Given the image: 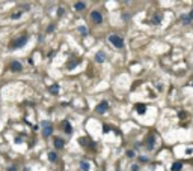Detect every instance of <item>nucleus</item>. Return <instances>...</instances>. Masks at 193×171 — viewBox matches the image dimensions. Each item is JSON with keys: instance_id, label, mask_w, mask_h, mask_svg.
<instances>
[{"instance_id": "nucleus-1", "label": "nucleus", "mask_w": 193, "mask_h": 171, "mask_svg": "<svg viewBox=\"0 0 193 171\" xmlns=\"http://www.w3.org/2000/svg\"><path fill=\"white\" fill-rule=\"evenodd\" d=\"M109 41H110V44H113V47H116V48H122L124 47L122 38L118 36V35H110L109 36Z\"/></svg>"}, {"instance_id": "nucleus-2", "label": "nucleus", "mask_w": 193, "mask_h": 171, "mask_svg": "<svg viewBox=\"0 0 193 171\" xmlns=\"http://www.w3.org/2000/svg\"><path fill=\"white\" fill-rule=\"evenodd\" d=\"M27 42V36L24 35V36H21L20 39H17V41H14L12 42V45H11V48H21V47H24V44Z\"/></svg>"}, {"instance_id": "nucleus-3", "label": "nucleus", "mask_w": 193, "mask_h": 171, "mask_svg": "<svg viewBox=\"0 0 193 171\" xmlns=\"http://www.w3.org/2000/svg\"><path fill=\"white\" fill-rule=\"evenodd\" d=\"M107 110H109V104H107L106 101H103L100 105H96V108H95V111L96 113H100V114H103V113H106Z\"/></svg>"}, {"instance_id": "nucleus-4", "label": "nucleus", "mask_w": 193, "mask_h": 171, "mask_svg": "<svg viewBox=\"0 0 193 171\" xmlns=\"http://www.w3.org/2000/svg\"><path fill=\"white\" fill-rule=\"evenodd\" d=\"M90 18H92V21H95V23H100L103 21V15H101L98 11H92V12H90Z\"/></svg>"}, {"instance_id": "nucleus-5", "label": "nucleus", "mask_w": 193, "mask_h": 171, "mask_svg": "<svg viewBox=\"0 0 193 171\" xmlns=\"http://www.w3.org/2000/svg\"><path fill=\"white\" fill-rule=\"evenodd\" d=\"M9 68H11V71H12V72H20L23 69V66H21L20 62H12V63L9 65Z\"/></svg>"}, {"instance_id": "nucleus-6", "label": "nucleus", "mask_w": 193, "mask_h": 171, "mask_svg": "<svg viewBox=\"0 0 193 171\" xmlns=\"http://www.w3.org/2000/svg\"><path fill=\"white\" fill-rule=\"evenodd\" d=\"M53 134V128H51V125H47V126H44V131H42V135L47 138V137H50Z\"/></svg>"}, {"instance_id": "nucleus-7", "label": "nucleus", "mask_w": 193, "mask_h": 171, "mask_svg": "<svg viewBox=\"0 0 193 171\" xmlns=\"http://www.w3.org/2000/svg\"><path fill=\"white\" fill-rule=\"evenodd\" d=\"M95 60L98 62V63H103V62L106 60V54L103 53V51H100V53H96V56H95Z\"/></svg>"}, {"instance_id": "nucleus-8", "label": "nucleus", "mask_w": 193, "mask_h": 171, "mask_svg": "<svg viewBox=\"0 0 193 171\" xmlns=\"http://www.w3.org/2000/svg\"><path fill=\"white\" fill-rule=\"evenodd\" d=\"M53 144H54V147H56V149H62L65 142H64V140H62V138H54Z\"/></svg>"}, {"instance_id": "nucleus-9", "label": "nucleus", "mask_w": 193, "mask_h": 171, "mask_svg": "<svg viewBox=\"0 0 193 171\" xmlns=\"http://www.w3.org/2000/svg\"><path fill=\"white\" fill-rule=\"evenodd\" d=\"M154 142H155V138L154 137H149L148 141H146V147L148 149H154Z\"/></svg>"}, {"instance_id": "nucleus-10", "label": "nucleus", "mask_w": 193, "mask_h": 171, "mask_svg": "<svg viewBox=\"0 0 193 171\" xmlns=\"http://www.w3.org/2000/svg\"><path fill=\"white\" fill-rule=\"evenodd\" d=\"M74 8H76L77 11H83L84 8H86V3H83V2H76V3H74Z\"/></svg>"}, {"instance_id": "nucleus-11", "label": "nucleus", "mask_w": 193, "mask_h": 171, "mask_svg": "<svg viewBox=\"0 0 193 171\" xmlns=\"http://www.w3.org/2000/svg\"><path fill=\"white\" fill-rule=\"evenodd\" d=\"M190 21H192V18H190V15H183L181 17V23H183V24H190Z\"/></svg>"}, {"instance_id": "nucleus-12", "label": "nucleus", "mask_w": 193, "mask_h": 171, "mask_svg": "<svg viewBox=\"0 0 193 171\" xmlns=\"http://www.w3.org/2000/svg\"><path fill=\"white\" fill-rule=\"evenodd\" d=\"M181 168H183V164L181 162H175L172 165V171H181Z\"/></svg>"}, {"instance_id": "nucleus-13", "label": "nucleus", "mask_w": 193, "mask_h": 171, "mask_svg": "<svg viewBox=\"0 0 193 171\" xmlns=\"http://www.w3.org/2000/svg\"><path fill=\"white\" fill-rule=\"evenodd\" d=\"M64 129H65V132H66V134H71V132H72L71 125L68 123V122H64Z\"/></svg>"}, {"instance_id": "nucleus-14", "label": "nucleus", "mask_w": 193, "mask_h": 171, "mask_svg": "<svg viewBox=\"0 0 193 171\" xmlns=\"http://www.w3.org/2000/svg\"><path fill=\"white\" fill-rule=\"evenodd\" d=\"M50 93H53V95H58V93H59V86H58V84L51 86V87H50Z\"/></svg>"}, {"instance_id": "nucleus-15", "label": "nucleus", "mask_w": 193, "mask_h": 171, "mask_svg": "<svg viewBox=\"0 0 193 171\" xmlns=\"http://www.w3.org/2000/svg\"><path fill=\"white\" fill-rule=\"evenodd\" d=\"M80 168H82L83 171H89V168H90V167H89V164H88V162L82 161V162H80Z\"/></svg>"}, {"instance_id": "nucleus-16", "label": "nucleus", "mask_w": 193, "mask_h": 171, "mask_svg": "<svg viewBox=\"0 0 193 171\" xmlns=\"http://www.w3.org/2000/svg\"><path fill=\"white\" fill-rule=\"evenodd\" d=\"M136 110H137V113H139V114H143V113L146 111V107H145V105H142V104H139Z\"/></svg>"}, {"instance_id": "nucleus-17", "label": "nucleus", "mask_w": 193, "mask_h": 171, "mask_svg": "<svg viewBox=\"0 0 193 171\" xmlns=\"http://www.w3.org/2000/svg\"><path fill=\"white\" fill-rule=\"evenodd\" d=\"M48 159H50L51 162H54L56 159H58V155H56L54 152H50V153H48Z\"/></svg>"}, {"instance_id": "nucleus-18", "label": "nucleus", "mask_w": 193, "mask_h": 171, "mask_svg": "<svg viewBox=\"0 0 193 171\" xmlns=\"http://www.w3.org/2000/svg\"><path fill=\"white\" fill-rule=\"evenodd\" d=\"M160 21H161V17L160 15H154V17H152V24H158Z\"/></svg>"}, {"instance_id": "nucleus-19", "label": "nucleus", "mask_w": 193, "mask_h": 171, "mask_svg": "<svg viewBox=\"0 0 193 171\" xmlns=\"http://www.w3.org/2000/svg\"><path fill=\"white\" fill-rule=\"evenodd\" d=\"M78 32H80L82 35H84V36L88 35V28H86V27H78Z\"/></svg>"}, {"instance_id": "nucleus-20", "label": "nucleus", "mask_w": 193, "mask_h": 171, "mask_svg": "<svg viewBox=\"0 0 193 171\" xmlns=\"http://www.w3.org/2000/svg\"><path fill=\"white\" fill-rule=\"evenodd\" d=\"M134 155H136V153H134L133 150H127V156H128V158H134Z\"/></svg>"}, {"instance_id": "nucleus-21", "label": "nucleus", "mask_w": 193, "mask_h": 171, "mask_svg": "<svg viewBox=\"0 0 193 171\" xmlns=\"http://www.w3.org/2000/svg\"><path fill=\"white\" fill-rule=\"evenodd\" d=\"M139 161H140V162H148V158H146V156H140Z\"/></svg>"}, {"instance_id": "nucleus-22", "label": "nucleus", "mask_w": 193, "mask_h": 171, "mask_svg": "<svg viewBox=\"0 0 193 171\" xmlns=\"http://www.w3.org/2000/svg\"><path fill=\"white\" fill-rule=\"evenodd\" d=\"M20 17H21V12H15V14L12 15V18L15 20V18H20Z\"/></svg>"}, {"instance_id": "nucleus-23", "label": "nucleus", "mask_w": 193, "mask_h": 171, "mask_svg": "<svg viewBox=\"0 0 193 171\" xmlns=\"http://www.w3.org/2000/svg\"><path fill=\"white\" fill-rule=\"evenodd\" d=\"M178 117H180V119H184V117H186V113H184V111H183V113L180 111V113H178Z\"/></svg>"}, {"instance_id": "nucleus-24", "label": "nucleus", "mask_w": 193, "mask_h": 171, "mask_svg": "<svg viewBox=\"0 0 193 171\" xmlns=\"http://www.w3.org/2000/svg\"><path fill=\"white\" fill-rule=\"evenodd\" d=\"M103 131H104V132H107V131H110V128L107 126V125H104V129H103Z\"/></svg>"}, {"instance_id": "nucleus-25", "label": "nucleus", "mask_w": 193, "mask_h": 171, "mask_svg": "<svg viewBox=\"0 0 193 171\" xmlns=\"http://www.w3.org/2000/svg\"><path fill=\"white\" fill-rule=\"evenodd\" d=\"M131 170H133V171H137V170H139V167H137V165H134V167H131Z\"/></svg>"}, {"instance_id": "nucleus-26", "label": "nucleus", "mask_w": 193, "mask_h": 171, "mask_svg": "<svg viewBox=\"0 0 193 171\" xmlns=\"http://www.w3.org/2000/svg\"><path fill=\"white\" fill-rule=\"evenodd\" d=\"M8 171H17V168H15V167H11V168H9Z\"/></svg>"}, {"instance_id": "nucleus-27", "label": "nucleus", "mask_w": 193, "mask_h": 171, "mask_svg": "<svg viewBox=\"0 0 193 171\" xmlns=\"http://www.w3.org/2000/svg\"><path fill=\"white\" fill-rule=\"evenodd\" d=\"M189 15H190V18H192V20H193V11H192V12H190V14H189Z\"/></svg>"}]
</instances>
